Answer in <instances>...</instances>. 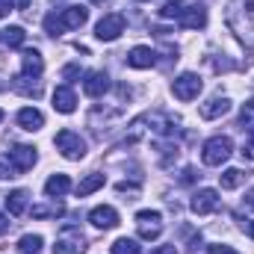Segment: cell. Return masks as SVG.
Masks as SVG:
<instances>
[{"label": "cell", "mask_w": 254, "mask_h": 254, "mask_svg": "<svg viewBox=\"0 0 254 254\" xmlns=\"http://www.w3.org/2000/svg\"><path fill=\"white\" fill-rule=\"evenodd\" d=\"M228 27L243 39L246 45H254V0H234L228 9Z\"/></svg>", "instance_id": "6da1fadb"}, {"label": "cell", "mask_w": 254, "mask_h": 254, "mask_svg": "<svg viewBox=\"0 0 254 254\" xmlns=\"http://www.w3.org/2000/svg\"><path fill=\"white\" fill-rule=\"evenodd\" d=\"M231 154H234V142H231L228 136H213V139H207L204 148H201L204 166H222V163H228Z\"/></svg>", "instance_id": "7a4b0ae2"}, {"label": "cell", "mask_w": 254, "mask_h": 254, "mask_svg": "<svg viewBox=\"0 0 254 254\" xmlns=\"http://www.w3.org/2000/svg\"><path fill=\"white\" fill-rule=\"evenodd\" d=\"M54 142H57V151L63 154L65 160H83L86 157V142L74 130H60Z\"/></svg>", "instance_id": "3957f363"}, {"label": "cell", "mask_w": 254, "mask_h": 254, "mask_svg": "<svg viewBox=\"0 0 254 254\" xmlns=\"http://www.w3.org/2000/svg\"><path fill=\"white\" fill-rule=\"evenodd\" d=\"M201 77L198 74H192V71H184L181 77H175V83H172V92H175V98L178 101H195L198 98V92H201Z\"/></svg>", "instance_id": "277c9868"}, {"label": "cell", "mask_w": 254, "mask_h": 254, "mask_svg": "<svg viewBox=\"0 0 254 254\" xmlns=\"http://www.w3.org/2000/svg\"><path fill=\"white\" fill-rule=\"evenodd\" d=\"M136 228L142 240H157L163 234V216L157 210H139L136 213Z\"/></svg>", "instance_id": "5b68a950"}, {"label": "cell", "mask_w": 254, "mask_h": 254, "mask_svg": "<svg viewBox=\"0 0 254 254\" xmlns=\"http://www.w3.org/2000/svg\"><path fill=\"white\" fill-rule=\"evenodd\" d=\"M122 33H125V18L122 15H104L95 27V36L101 42H116Z\"/></svg>", "instance_id": "8992f818"}, {"label": "cell", "mask_w": 254, "mask_h": 254, "mask_svg": "<svg viewBox=\"0 0 254 254\" xmlns=\"http://www.w3.org/2000/svg\"><path fill=\"white\" fill-rule=\"evenodd\" d=\"M83 252V234L77 228H65L54 243V254H80Z\"/></svg>", "instance_id": "52a82bcc"}, {"label": "cell", "mask_w": 254, "mask_h": 254, "mask_svg": "<svg viewBox=\"0 0 254 254\" xmlns=\"http://www.w3.org/2000/svg\"><path fill=\"white\" fill-rule=\"evenodd\" d=\"M6 157H9V163H12L18 172H30V169L36 166V160H39V154H36L33 145H15Z\"/></svg>", "instance_id": "ba28073f"}, {"label": "cell", "mask_w": 254, "mask_h": 254, "mask_svg": "<svg viewBox=\"0 0 254 254\" xmlns=\"http://www.w3.org/2000/svg\"><path fill=\"white\" fill-rule=\"evenodd\" d=\"M190 207H192V213H198V216H210L219 207V192L216 190H198L192 195Z\"/></svg>", "instance_id": "9c48e42d"}, {"label": "cell", "mask_w": 254, "mask_h": 254, "mask_svg": "<svg viewBox=\"0 0 254 254\" xmlns=\"http://www.w3.org/2000/svg\"><path fill=\"white\" fill-rule=\"evenodd\" d=\"M178 24H181L184 30H201V27H207V9H204L201 3H195V6L187 3V9L181 12Z\"/></svg>", "instance_id": "30bf717a"}, {"label": "cell", "mask_w": 254, "mask_h": 254, "mask_svg": "<svg viewBox=\"0 0 254 254\" xmlns=\"http://www.w3.org/2000/svg\"><path fill=\"white\" fill-rule=\"evenodd\" d=\"M89 222H92L95 228H101V231H110V228L119 225V210L110 207V204H101V207H95V210L89 213Z\"/></svg>", "instance_id": "8fae6325"}, {"label": "cell", "mask_w": 254, "mask_h": 254, "mask_svg": "<svg viewBox=\"0 0 254 254\" xmlns=\"http://www.w3.org/2000/svg\"><path fill=\"white\" fill-rule=\"evenodd\" d=\"M60 27H63V33L65 30H80L86 21H89V9H83V6H68V9H63L60 15Z\"/></svg>", "instance_id": "7c38bea8"}, {"label": "cell", "mask_w": 254, "mask_h": 254, "mask_svg": "<svg viewBox=\"0 0 254 254\" xmlns=\"http://www.w3.org/2000/svg\"><path fill=\"white\" fill-rule=\"evenodd\" d=\"M107 89H110V77H107L104 71H92V74H86V80H83V92H86L89 98H101V95H107Z\"/></svg>", "instance_id": "4fadbf2b"}, {"label": "cell", "mask_w": 254, "mask_h": 254, "mask_svg": "<svg viewBox=\"0 0 254 254\" xmlns=\"http://www.w3.org/2000/svg\"><path fill=\"white\" fill-rule=\"evenodd\" d=\"M231 110V98H225V95H216V98H210L207 104H201V119H207V122H213V119H219V116H225Z\"/></svg>", "instance_id": "5bb4252c"}, {"label": "cell", "mask_w": 254, "mask_h": 254, "mask_svg": "<svg viewBox=\"0 0 254 254\" xmlns=\"http://www.w3.org/2000/svg\"><path fill=\"white\" fill-rule=\"evenodd\" d=\"M54 110L63 113V116H71L77 110V98H74V92L68 86H57L54 89Z\"/></svg>", "instance_id": "9a60e30c"}, {"label": "cell", "mask_w": 254, "mask_h": 254, "mask_svg": "<svg viewBox=\"0 0 254 254\" xmlns=\"http://www.w3.org/2000/svg\"><path fill=\"white\" fill-rule=\"evenodd\" d=\"M127 65H130V68H154V65H157V54H154L151 48L139 45V48H133V51L127 54Z\"/></svg>", "instance_id": "2e32d148"}, {"label": "cell", "mask_w": 254, "mask_h": 254, "mask_svg": "<svg viewBox=\"0 0 254 254\" xmlns=\"http://www.w3.org/2000/svg\"><path fill=\"white\" fill-rule=\"evenodd\" d=\"M21 74H27V77H42V71H45V60H42V54L39 51H24V57H21Z\"/></svg>", "instance_id": "e0dca14e"}, {"label": "cell", "mask_w": 254, "mask_h": 254, "mask_svg": "<svg viewBox=\"0 0 254 254\" xmlns=\"http://www.w3.org/2000/svg\"><path fill=\"white\" fill-rule=\"evenodd\" d=\"M18 125L24 127V130H30V133H36V130L45 127V116H42L36 107H24V110L18 113Z\"/></svg>", "instance_id": "ac0fdd59"}, {"label": "cell", "mask_w": 254, "mask_h": 254, "mask_svg": "<svg viewBox=\"0 0 254 254\" xmlns=\"http://www.w3.org/2000/svg\"><path fill=\"white\" fill-rule=\"evenodd\" d=\"M12 89L21 92V95H27V98H39V95H42V83H39V77H27V74L15 77V80H12Z\"/></svg>", "instance_id": "d6986e66"}, {"label": "cell", "mask_w": 254, "mask_h": 254, "mask_svg": "<svg viewBox=\"0 0 254 254\" xmlns=\"http://www.w3.org/2000/svg\"><path fill=\"white\" fill-rule=\"evenodd\" d=\"M104 184H107V178H104V175H98V172H92V175H86V178L77 184V195H80V198H86V195L98 192Z\"/></svg>", "instance_id": "ffe728a7"}, {"label": "cell", "mask_w": 254, "mask_h": 254, "mask_svg": "<svg viewBox=\"0 0 254 254\" xmlns=\"http://www.w3.org/2000/svg\"><path fill=\"white\" fill-rule=\"evenodd\" d=\"M71 190V181H68V175H51L48 178V184H45V192L51 195V198H60V195H65V192Z\"/></svg>", "instance_id": "44dd1931"}, {"label": "cell", "mask_w": 254, "mask_h": 254, "mask_svg": "<svg viewBox=\"0 0 254 254\" xmlns=\"http://www.w3.org/2000/svg\"><path fill=\"white\" fill-rule=\"evenodd\" d=\"M42 246H45V240L39 234H24L18 240V254H42Z\"/></svg>", "instance_id": "7402d4cb"}, {"label": "cell", "mask_w": 254, "mask_h": 254, "mask_svg": "<svg viewBox=\"0 0 254 254\" xmlns=\"http://www.w3.org/2000/svg\"><path fill=\"white\" fill-rule=\"evenodd\" d=\"M27 192L24 190H15V192H9L6 195V207H9V213L12 216H21V213H27Z\"/></svg>", "instance_id": "603a6c76"}, {"label": "cell", "mask_w": 254, "mask_h": 254, "mask_svg": "<svg viewBox=\"0 0 254 254\" xmlns=\"http://www.w3.org/2000/svg\"><path fill=\"white\" fill-rule=\"evenodd\" d=\"M63 213H65V204L57 201V198H54V204H36V207H33V216H36V219H57V216H63Z\"/></svg>", "instance_id": "cb8c5ba5"}, {"label": "cell", "mask_w": 254, "mask_h": 254, "mask_svg": "<svg viewBox=\"0 0 254 254\" xmlns=\"http://www.w3.org/2000/svg\"><path fill=\"white\" fill-rule=\"evenodd\" d=\"M219 181H222V190H237V187L246 181V172H243V169H225V172L219 175Z\"/></svg>", "instance_id": "d4e9b609"}, {"label": "cell", "mask_w": 254, "mask_h": 254, "mask_svg": "<svg viewBox=\"0 0 254 254\" xmlns=\"http://www.w3.org/2000/svg\"><path fill=\"white\" fill-rule=\"evenodd\" d=\"M113 254H142V249H139V243H136V240L122 237V240H116V243H113Z\"/></svg>", "instance_id": "484cf974"}, {"label": "cell", "mask_w": 254, "mask_h": 254, "mask_svg": "<svg viewBox=\"0 0 254 254\" xmlns=\"http://www.w3.org/2000/svg\"><path fill=\"white\" fill-rule=\"evenodd\" d=\"M24 39H27V33H24L21 27H9V30H3V42H6L9 48H21Z\"/></svg>", "instance_id": "4316f807"}, {"label": "cell", "mask_w": 254, "mask_h": 254, "mask_svg": "<svg viewBox=\"0 0 254 254\" xmlns=\"http://www.w3.org/2000/svg\"><path fill=\"white\" fill-rule=\"evenodd\" d=\"M184 9H187V3H184V0H169V3L160 9V15H163V18H175V21H178Z\"/></svg>", "instance_id": "83f0119b"}, {"label": "cell", "mask_w": 254, "mask_h": 254, "mask_svg": "<svg viewBox=\"0 0 254 254\" xmlns=\"http://www.w3.org/2000/svg\"><path fill=\"white\" fill-rule=\"evenodd\" d=\"M45 30H48V36H63V27H60L57 12H51V15L45 18Z\"/></svg>", "instance_id": "f1b7e54d"}, {"label": "cell", "mask_w": 254, "mask_h": 254, "mask_svg": "<svg viewBox=\"0 0 254 254\" xmlns=\"http://www.w3.org/2000/svg\"><path fill=\"white\" fill-rule=\"evenodd\" d=\"M21 172L9 163V157H0V181H6V178H18Z\"/></svg>", "instance_id": "f546056e"}, {"label": "cell", "mask_w": 254, "mask_h": 254, "mask_svg": "<svg viewBox=\"0 0 254 254\" xmlns=\"http://www.w3.org/2000/svg\"><path fill=\"white\" fill-rule=\"evenodd\" d=\"M237 222H240V231L249 234V237L254 240V219H249V216H237Z\"/></svg>", "instance_id": "4dcf8cb0"}, {"label": "cell", "mask_w": 254, "mask_h": 254, "mask_svg": "<svg viewBox=\"0 0 254 254\" xmlns=\"http://www.w3.org/2000/svg\"><path fill=\"white\" fill-rule=\"evenodd\" d=\"M240 154H243L246 160H254V127L249 130V142L243 145V151H240Z\"/></svg>", "instance_id": "1f68e13d"}, {"label": "cell", "mask_w": 254, "mask_h": 254, "mask_svg": "<svg viewBox=\"0 0 254 254\" xmlns=\"http://www.w3.org/2000/svg\"><path fill=\"white\" fill-rule=\"evenodd\" d=\"M63 77H65V80L80 77V65H65V68H63Z\"/></svg>", "instance_id": "d6a6232c"}, {"label": "cell", "mask_w": 254, "mask_h": 254, "mask_svg": "<svg viewBox=\"0 0 254 254\" xmlns=\"http://www.w3.org/2000/svg\"><path fill=\"white\" fill-rule=\"evenodd\" d=\"M210 254H240V252L231 249V246H210Z\"/></svg>", "instance_id": "836d02e7"}, {"label": "cell", "mask_w": 254, "mask_h": 254, "mask_svg": "<svg viewBox=\"0 0 254 254\" xmlns=\"http://www.w3.org/2000/svg\"><path fill=\"white\" fill-rule=\"evenodd\" d=\"M151 254H178V249H175V246H157Z\"/></svg>", "instance_id": "e575fe53"}, {"label": "cell", "mask_w": 254, "mask_h": 254, "mask_svg": "<svg viewBox=\"0 0 254 254\" xmlns=\"http://www.w3.org/2000/svg\"><path fill=\"white\" fill-rule=\"evenodd\" d=\"M12 12V0H0V18H6Z\"/></svg>", "instance_id": "d590c367"}, {"label": "cell", "mask_w": 254, "mask_h": 254, "mask_svg": "<svg viewBox=\"0 0 254 254\" xmlns=\"http://www.w3.org/2000/svg\"><path fill=\"white\" fill-rule=\"evenodd\" d=\"M9 225H12V222H9V219H6V216H3V213H0V237H3V234H6V231H9Z\"/></svg>", "instance_id": "8d00e7d4"}, {"label": "cell", "mask_w": 254, "mask_h": 254, "mask_svg": "<svg viewBox=\"0 0 254 254\" xmlns=\"http://www.w3.org/2000/svg\"><path fill=\"white\" fill-rule=\"evenodd\" d=\"M246 204H249V207L254 210V190H249V192H246Z\"/></svg>", "instance_id": "74e56055"}, {"label": "cell", "mask_w": 254, "mask_h": 254, "mask_svg": "<svg viewBox=\"0 0 254 254\" xmlns=\"http://www.w3.org/2000/svg\"><path fill=\"white\" fill-rule=\"evenodd\" d=\"M192 178H195V172H192V169H187V172H184V178H181V181H184V184H190Z\"/></svg>", "instance_id": "f35d334b"}, {"label": "cell", "mask_w": 254, "mask_h": 254, "mask_svg": "<svg viewBox=\"0 0 254 254\" xmlns=\"http://www.w3.org/2000/svg\"><path fill=\"white\" fill-rule=\"evenodd\" d=\"M27 3H30V0H18V9H27Z\"/></svg>", "instance_id": "ab89813d"}, {"label": "cell", "mask_w": 254, "mask_h": 254, "mask_svg": "<svg viewBox=\"0 0 254 254\" xmlns=\"http://www.w3.org/2000/svg\"><path fill=\"white\" fill-rule=\"evenodd\" d=\"M246 110H254V98H252V101H249V107H246Z\"/></svg>", "instance_id": "60d3db41"}, {"label": "cell", "mask_w": 254, "mask_h": 254, "mask_svg": "<svg viewBox=\"0 0 254 254\" xmlns=\"http://www.w3.org/2000/svg\"><path fill=\"white\" fill-rule=\"evenodd\" d=\"M92 3H110V0H92Z\"/></svg>", "instance_id": "b9f144b4"}, {"label": "cell", "mask_w": 254, "mask_h": 254, "mask_svg": "<svg viewBox=\"0 0 254 254\" xmlns=\"http://www.w3.org/2000/svg\"><path fill=\"white\" fill-rule=\"evenodd\" d=\"M0 122H3V110H0Z\"/></svg>", "instance_id": "7bdbcfd3"}, {"label": "cell", "mask_w": 254, "mask_h": 254, "mask_svg": "<svg viewBox=\"0 0 254 254\" xmlns=\"http://www.w3.org/2000/svg\"><path fill=\"white\" fill-rule=\"evenodd\" d=\"M139 3H145V0H139Z\"/></svg>", "instance_id": "ee69618b"}]
</instances>
